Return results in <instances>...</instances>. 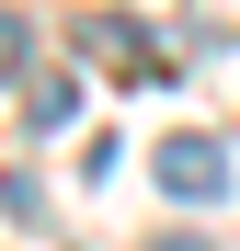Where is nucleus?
<instances>
[{"label": "nucleus", "mask_w": 240, "mask_h": 251, "mask_svg": "<svg viewBox=\"0 0 240 251\" xmlns=\"http://www.w3.org/2000/svg\"><path fill=\"white\" fill-rule=\"evenodd\" d=\"M12 69H23V23L0 12V80H12Z\"/></svg>", "instance_id": "3"}, {"label": "nucleus", "mask_w": 240, "mask_h": 251, "mask_svg": "<svg viewBox=\"0 0 240 251\" xmlns=\"http://www.w3.org/2000/svg\"><path fill=\"white\" fill-rule=\"evenodd\" d=\"M160 194H172V205H217V194H229V149L194 137V126L160 137Z\"/></svg>", "instance_id": "1"}, {"label": "nucleus", "mask_w": 240, "mask_h": 251, "mask_svg": "<svg viewBox=\"0 0 240 251\" xmlns=\"http://www.w3.org/2000/svg\"><path fill=\"white\" fill-rule=\"evenodd\" d=\"M80 114V80H34V126H69Z\"/></svg>", "instance_id": "2"}]
</instances>
